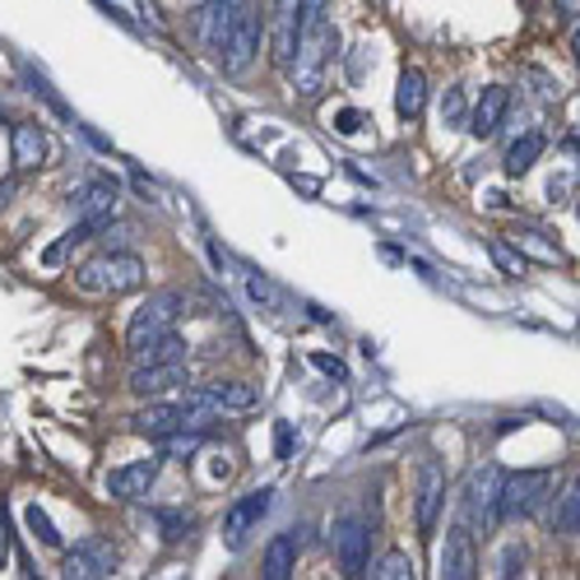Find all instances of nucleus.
<instances>
[{"instance_id":"nucleus-9","label":"nucleus","mask_w":580,"mask_h":580,"mask_svg":"<svg viewBox=\"0 0 580 580\" xmlns=\"http://www.w3.org/2000/svg\"><path fill=\"white\" fill-rule=\"evenodd\" d=\"M270 506H275V487H256V493L237 497L228 511H223V544L237 552L256 534V525L270 516Z\"/></svg>"},{"instance_id":"nucleus-34","label":"nucleus","mask_w":580,"mask_h":580,"mask_svg":"<svg viewBox=\"0 0 580 580\" xmlns=\"http://www.w3.org/2000/svg\"><path fill=\"white\" fill-rule=\"evenodd\" d=\"M163 539L168 544H176V539H186V529H191V516H186V511H176V516H163Z\"/></svg>"},{"instance_id":"nucleus-17","label":"nucleus","mask_w":580,"mask_h":580,"mask_svg":"<svg viewBox=\"0 0 580 580\" xmlns=\"http://www.w3.org/2000/svg\"><path fill=\"white\" fill-rule=\"evenodd\" d=\"M506 111H511V88H502V84H487L483 94H479V103H474V111H470V136H479V140H493L497 130H502V121H506Z\"/></svg>"},{"instance_id":"nucleus-14","label":"nucleus","mask_w":580,"mask_h":580,"mask_svg":"<svg viewBox=\"0 0 580 580\" xmlns=\"http://www.w3.org/2000/svg\"><path fill=\"white\" fill-rule=\"evenodd\" d=\"M445 470L437 460H422V470H418V493H413V520L422 534H432L437 529V516H441V506H445Z\"/></svg>"},{"instance_id":"nucleus-32","label":"nucleus","mask_w":580,"mask_h":580,"mask_svg":"<svg viewBox=\"0 0 580 580\" xmlns=\"http://www.w3.org/2000/svg\"><path fill=\"white\" fill-rule=\"evenodd\" d=\"M520 567H525V548L520 544H506L502 548V562H497V576H520Z\"/></svg>"},{"instance_id":"nucleus-19","label":"nucleus","mask_w":580,"mask_h":580,"mask_svg":"<svg viewBox=\"0 0 580 580\" xmlns=\"http://www.w3.org/2000/svg\"><path fill=\"white\" fill-rule=\"evenodd\" d=\"M10 149H14V168H19V172H33V168L47 163L52 140H47V130H42L37 121H14Z\"/></svg>"},{"instance_id":"nucleus-24","label":"nucleus","mask_w":580,"mask_h":580,"mask_svg":"<svg viewBox=\"0 0 580 580\" xmlns=\"http://www.w3.org/2000/svg\"><path fill=\"white\" fill-rule=\"evenodd\" d=\"M552 529H557V534H576V529H580V474L567 483V493L557 497V506H552Z\"/></svg>"},{"instance_id":"nucleus-31","label":"nucleus","mask_w":580,"mask_h":580,"mask_svg":"<svg viewBox=\"0 0 580 580\" xmlns=\"http://www.w3.org/2000/svg\"><path fill=\"white\" fill-rule=\"evenodd\" d=\"M372 121H367V111H358V107H344V111H334V130H340V136H363Z\"/></svg>"},{"instance_id":"nucleus-11","label":"nucleus","mask_w":580,"mask_h":580,"mask_svg":"<svg viewBox=\"0 0 580 580\" xmlns=\"http://www.w3.org/2000/svg\"><path fill=\"white\" fill-rule=\"evenodd\" d=\"M334 557H340L344 576H367L372 567V529L358 516H340L334 520Z\"/></svg>"},{"instance_id":"nucleus-25","label":"nucleus","mask_w":580,"mask_h":580,"mask_svg":"<svg viewBox=\"0 0 580 580\" xmlns=\"http://www.w3.org/2000/svg\"><path fill=\"white\" fill-rule=\"evenodd\" d=\"M136 363H186V344L168 330V334H159V340H153L149 348L136 353Z\"/></svg>"},{"instance_id":"nucleus-30","label":"nucleus","mask_w":580,"mask_h":580,"mask_svg":"<svg viewBox=\"0 0 580 580\" xmlns=\"http://www.w3.org/2000/svg\"><path fill=\"white\" fill-rule=\"evenodd\" d=\"M24 520H29V529H33V539H42L47 548H61V529L52 525V516L42 506H24Z\"/></svg>"},{"instance_id":"nucleus-37","label":"nucleus","mask_w":580,"mask_h":580,"mask_svg":"<svg viewBox=\"0 0 580 580\" xmlns=\"http://www.w3.org/2000/svg\"><path fill=\"white\" fill-rule=\"evenodd\" d=\"M288 455H293V428L279 422V460H288Z\"/></svg>"},{"instance_id":"nucleus-8","label":"nucleus","mask_w":580,"mask_h":580,"mask_svg":"<svg viewBox=\"0 0 580 580\" xmlns=\"http://www.w3.org/2000/svg\"><path fill=\"white\" fill-rule=\"evenodd\" d=\"M552 497V470H525L502 483V520H525Z\"/></svg>"},{"instance_id":"nucleus-36","label":"nucleus","mask_w":580,"mask_h":580,"mask_svg":"<svg viewBox=\"0 0 580 580\" xmlns=\"http://www.w3.org/2000/svg\"><path fill=\"white\" fill-rule=\"evenodd\" d=\"M10 562V525H6V506H0V571Z\"/></svg>"},{"instance_id":"nucleus-40","label":"nucleus","mask_w":580,"mask_h":580,"mask_svg":"<svg viewBox=\"0 0 580 580\" xmlns=\"http://www.w3.org/2000/svg\"><path fill=\"white\" fill-rule=\"evenodd\" d=\"M576 61H580V33H576Z\"/></svg>"},{"instance_id":"nucleus-16","label":"nucleus","mask_w":580,"mask_h":580,"mask_svg":"<svg viewBox=\"0 0 580 580\" xmlns=\"http://www.w3.org/2000/svg\"><path fill=\"white\" fill-rule=\"evenodd\" d=\"M237 10H241V0H210V6L195 10L200 42H205V52H210L214 61H218V52H223V42H228V29H233Z\"/></svg>"},{"instance_id":"nucleus-33","label":"nucleus","mask_w":580,"mask_h":580,"mask_svg":"<svg viewBox=\"0 0 580 580\" xmlns=\"http://www.w3.org/2000/svg\"><path fill=\"white\" fill-rule=\"evenodd\" d=\"M325 10H330V0H298V24L311 29L316 19H325Z\"/></svg>"},{"instance_id":"nucleus-2","label":"nucleus","mask_w":580,"mask_h":580,"mask_svg":"<svg viewBox=\"0 0 580 580\" xmlns=\"http://www.w3.org/2000/svg\"><path fill=\"white\" fill-rule=\"evenodd\" d=\"M144 260L136 251H103L94 260H84L75 270V283L84 293H103V298H121V293H136L144 288Z\"/></svg>"},{"instance_id":"nucleus-39","label":"nucleus","mask_w":580,"mask_h":580,"mask_svg":"<svg viewBox=\"0 0 580 580\" xmlns=\"http://www.w3.org/2000/svg\"><path fill=\"white\" fill-rule=\"evenodd\" d=\"M14 195V182H0V210H6V200Z\"/></svg>"},{"instance_id":"nucleus-35","label":"nucleus","mask_w":580,"mask_h":580,"mask_svg":"<svg viewBox=\"0 0 580 580\" xmlns=\"http://www.w3.org/2000/svg\"><path fill=\"white\" fill-rule=\"evenodd\" d=\"M311 367H321L325 376H334V382H344V376H348L344 363H340V358H330V353H311Z\"/></svg>"},{"instance_id":"nucleus-12","label":"nucleus","mask_w":580,"mask_h":580,"mask_svg":"<svg viewBox=\"0 0 580 580\" xmlns=\"http://www.w3.org/2000/svg\"><path fill=\"white\" fill-rule=\"evenodd\" d=\"M441 580H474L479 576V548H474V529L470 525H451L445 529V544L437 552Z\"/></svg>"},{"instance_id":"nucleus-38","label":"nucleus","mask_w":580,"mask_h":580,"mask_svg":"<svg viewBox=\"0 0 580 580\" xmlns=\"http://www.w3.org/2000/svg\"><path fill=\"white\" fill-rule=\"evenodd\" d=\"M557 10H562L567 19H580V0H557Z\"/></svg>"},{"instance_id":"nucleus-6","label":"nucleus","mask_w":580,"mask_h":580,"mask_svg":"<svg viewBox=\"0 0 580 580\" xmlns=\"http://www.w3.org/2000/svg\"><path fill=\"white\" fill-rule=\"evenodd\" d=\"M260 33H265V24H260L256 6H251V0H241V10H237L233 29H228V42H223V52H218L223 71H228V75H247L251 65H256V56H260Z\"/></svg>"},{"instance_id":"nucleus-4","label":"nucleus","mask_w":580,"mask_h":580,"mask_svg":"<svg viewBox=\"0 0 580 580\" xmlns=\"http://www.w3.org/2000/svg\"><path fill=\"white\" fill-rule=\"evenodd\" d=\"M502 483L506 474L497 464H479L460 487V520L470 529H493L502 520Z\"/></svg>"},{"instance_id":"nucleus-7","label":"nucleus","mask_w":580,"mask_h":580,"mask_svg":"<svg viewBox=\"0 0 580 580\" xmlns=\"http://www.w3.org/2000/svg\"><path fill=\"white\" fill-rule=\"evenodd\" d=\"M117 562H121L117 544L103 539V534H84L75 548H65L61 576H71V580H107L111 571H117Z\"/></svg>"},{"instance_id":"nucleus-10","label":"nucleus","mask_w":580,"mask_h":580,"mask_svg":"<svg viewBox=\"0 0 580 580\" xmlns=\"http://www.w3.org/2000/svg\"><path fill=\"white\" fill-rule=\"evenodd\" d=\"M186 405L205 413H251L260 405V390L251 382H210V386L186 390Z\"/></svg>"},{"instance_id":"nucleus-29","label":"nucleus","mask_w":580,"mask_h":580,"mask_svg":"<svg viewBox=\"0 0 580 580\" xmlns=\"http://www.w3.org/2000/svg\"><path fill=\"white\" fill-rule=\"evenodd\" d=\"M247 293L260 311H279L283 307V293L275 288V279H265V275H247Z\"/></svg>"},{"instance_id":"nucleus-26","label":"nucleus","mask_w":580,"mask_h":580,"mask_svg":"<svg viewBox=\"0 0 580 580\" xmlns=\"http://www.w3.org/2000/svg\"><path fill=\"white\" fill-rule=\"evenodd\" d=\"M372 576H376V580H409V576H413V557L395 548V552L382 557V562H372Z\"/></svg>"},{"instance_id":"nucleus-41","label":"nucleus","mask_w":580,"mask_h":580,"mask_svg":"<svg viewBox=\"0 0 580 580\" xmlns=\"http://www.w3.org/2000/svg\"><path fill=\"white\" fill-rule=\"evenodd\" d=\"M576 214H580V200H576Z\"/></svg>"},{"instance_id":"nucleus-3","label":"nucleus","mask_w":580,"mask_h":580,"mask_svg":"<svg viewBox=\"0 0 580 580\" xmlns=\"http://www.w3.org/2000/svg\"><path fill=\"white\" fill-rule=\"evenodd\" d=\"M182 311H186V293H182V288H159V293H149L136 307L130 325H126V353H130V358H136L140 348H149L159 334H168L176 321H182Z\"/></svg>"},{"instance_id":"nucleus-1","label":"nucleus","mask_w":580,"mask_h":580,"mask_svg":"<svg viewBox=\"0 0 580 580\" xmlns=\"http://www.w3.org/2000/svg\"><path fill=\"white\" fill-rule=\"evenodd\" d=\"M340 56V29L330 19H316L311 29H302V42H298V56H293V94L316 103L325 94V79H330V61Z\"/></svg>"},{"instance_id":"nucleus-13","label":"nucleus","mask_w":580,"mask_h":580,"mask_svg":"<svg viewBox=\"0 0 580 580\" xmlns=\"http://www.w3.org/2000/svg\"><path fill=\"white\" fill-rule=\"evenodd\" d=\"M71 210L79 223H107V218H117L121 210V186L111 182V176H88V182L71 195Z\"/></svg>"},{"instance_id":"nucleus-18","label":"nucleus","mask_w":580,"mask_h":580,"mask_svg":"<svg viewBox=\"0 0 580 580\" xmlns=\"http://www.w3.org/2000/svg\"><path fill=\"white\" fill-rule=\"evenodd\" d=\"M126 386L136 395H163L172 386H191V367L186 363H136Z\"/></svg>"},{"instance_id":"nucleus-21","label":"nucleus","mask_w":580,"mask_h":580,"mask_svg":"<svg viewBox=\"0 0 580 580\" xmlns=\"http://www.w3.org/2000/svg\"><path fill=\"white\" fill-rule=\"evenodd\" d=\"M422 107H428V79H422V71H399V84H395V111L405 121L422 117Z\"/></svg>"},{"instance_id":"nucleus-23","label":"nucleus","mask_w":580,"mask_h":580,"mask_svg":"<svg viewBox=\"0 0 580 580\" xmlns=\"http://www.w3.org/2000/svg\"><path fill=\"white\" fill-rule=\"evenodd\" d=\"M511 247H516L520 256H534V260H544V265H562V247H552L548 233L539 228H520V233H511Z\"/></svg>"},{"instance_id":"nucleus-22","label":"nucleus","mask_w":580,"mask_h":580,"mask_svg":"<svg viewBox=\"0 0 580 580\" xmlns=\"http://www.w3.org/2000/svg\"><path fill=\"white\" fill-rule=\"evenodd\" d=\"M544 149H548V140L539 136V130H529V136H520L516 144L506 149V159H502V168H506V176H525L534 163L544 159Z\"/></svg>"},{"instance_id":"nucleus-15","label":"nucleus","mask_w":580,"mask_h":580,"mask_svg":"<svg viewBox=\"0 0 580 580\" xmlns=\"http://www.w3.org/2000/svg\"><path fill=\"white\" fill-rule=\"evenodd\" d=\"M159 470H163V460L159 455H144V460H130L121 464V470H111L107 474V493L117 497V502H140L153 483H159Z\"/></svg>"},{"instance_id":"nucleus-28","label":"nucleus","mask_w":580,"mask_h":580,"mask_svg":"<svg viewBox=\"0 0 580 580\" xmlns=\"http://www.w3.org/2000/svg\"><path fill=\"white\" fill-rule=\"evenodd\" d=\"M441 126H451V130H464V126H470V107H464V88H445V98H441Z\"/></svg>"},{"instance_id":"nucleus-5","label":"nucleus","mask_w":580,"mask_h":580,"mask_svg":"<svg viewBox=\"0 0 580 580\" xmlns=\"http://www.w3.org/2000/svg\"><path fill=\"white\" fill-rule=\"evenodd\" d=\"M130 422V432L136 437H149V441H168V437H176V432H200L205 428V409H195V405H144V409H136L126 418Z\"/></svg>"},{"instance_id":"nucleus-27","label":"nucleus","mask_w":580,"mask_h":580,"mask_svg":"<svg viewBox=\"0 0 580 580\" xmlns=\"http://www.w3.org/2000/svg\"><path fill=\"white\" fill-rule=\"evenodd\" d=\"M487 251H493V260L502 265V275H506V279H520V275L529 270V265H525V256H520L516 247H511V241H502V237H493V241H487Z\"/></svg>"},{"instance_id":"nucleus-20","label":"nucleus","mask_w":580,"mask_h":580,"mask_svg":"<svg viewBox=\"0 0 580 580\" xmlns=\"http://www.w3.org/2000/svg\"><path fill=\"white\" fill-rule=\"evenodd\" d=\"M298 552H302V539L298 529H283L270 539V548H265V562H260V576L265 580H288L298 571Z\"/></svg>"}]
</instances>
